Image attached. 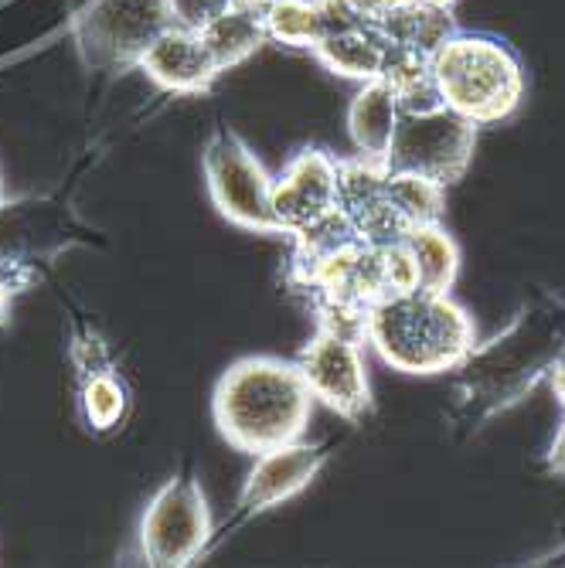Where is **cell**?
I'll list each match as a JSON object with an SVG mask.
<instances>
[{
  "instance_id": "obj_30",
  "label": "cell",
  "mask_w": 565,
  "mask_h": 568,
  "mask_svg": "<svg viewBox=\"0 0 565 568\" xmlns=\"http://www.w3.org/2000/svg\"><path fill=\"white\" fill-rule=\"evenodd\" d=\"M239 4H252V8H263L266 0H239Z\"/></svg>"
},
{
  "instance_id": "obj_29",
  "label": "cell",
  "mask_w": 565,
  "mask_h": 568,
  "mask_svg": "<svg viewBox=\"0 0 565 568\" xmlns=\"http://www.w3.org/2000/svg\"><path fill=\"white\" fill-rule=\"evenodd\" d=\"M8 201V184H4V174H0V204Z\"/></svg>"
},
{
  "instance_id": "obj_10",
  "label": "cell",
  "mask_w": 565,
  "mask_h": 568,
  "mask_svg": "<svg viewBox=\"0 0 565 568\" xmlns=\"http://www.w3.org/2000/svg\"><path fill=\"white\" fill-rule=\"evenodd\" d=\"M331 449H334V439H324V443H303V439H293V443H283L276 449H266L260 456H252V470L242 484V494H239V504H235V514L225 521L222 535L212 538V548L232 535L235 528L249 525L252 518H260V514L293 500L296 494H303L317 480V474L324 470V463L331 459Z\"/></svg>"
},
{
  "instance_id": "obj_4",
  "label": "cell",
  "mask_w": 565,
  "mask_h": 568,
  "mask_svg": "<svg viewBox=\"0 0 565 568\" xmlns=\"http://www.w3.org/2000/svg\"><path fill=\"white\" fill-rule=\"evenodd\" d=\"M443 102L477 126L515 116L525 99V62L504 38L487 31H453L433 51Z\"/></svg>"
},
{
  "instance_id": "obj_18",
  "label": "cell",
  "mask_w": 565,
  "mask_h": 568,
  "mask_svg": "<svg viewBox=\"0 0 565 568\" xmlns=\"http://www.w3.org/2000/svg\"><path fill=\"white\" fill-rule=\"evenodd\" d=\"M209 44V51L215 55L219 69L229 72L242 62H249L255 51H260L270 34H266V24H263V8H252V4H229L209 28L198 31Z\"/></svg>"
},
{
  "instance_id": "obj_26",
  "label": "cell",
  "mask_w": 565,
  "mask_h": 568,
  "mask_svg": "<svg viewBox=\"0 0 565 568\" xmlns=\"http://www.w3.org/2000/svg\"><path fill=\"white\" fill-rule=\"evenodd\" d=\"M545 470H548L552 477H565V419H562V426L555 429V436H552V443H548Z\"/></svg>"
},
{
  "instance_id": "obj_21",
  "label": "cell",
  "mask_w": 565,
  "mask_h": 568,
  "mask_svg": "<svg viewBox=\"0 0 565 568\" xmlns=\"http://www.w3.org/2000/svg\"><path fill=\"white\" fill-rule=\"evenodd\" d=\"M405 248L413 255L416 266V286L433 290V293H450L460 276V245L456 239L440 225H423L408 232Z\"/></svg>"
},
{
  "instance_id": "obj_8",
  "label": "cell",
  "mask_w": 565,
  "mask_h": 568,
  "mask_svg": "<svg viewBox=\"0 0 565 568\" xmlns=\"http://www.w3.org/2000/svg\"><path fill=\"white\" fill-rule=\"evenodd\" d=\"M474 150L477 123L453 113L450 106H440L430 113H402L385 164L392 171H408L450 187L471 171Z\"/></svg>"
},
{
  "instance_id": "obj_12",
  "label": "cell",
  "mask_w": 565,
  "mask_h": 568,
  "mask_svg": "<svg viewBox=\"0 0 565 568\" xmlns=\"http://www.w3.org/2000/svg\"><path fill=\"white\" fill-rule=\"evenodd\" d=\"M341 212L351 222L354 235L372 245L405 242L413 232V225L395 209L385 161H372L362 153L341 161Z\"/></svg>"
},
{
  "instance_id": "obj_22",
  "label": "cell",
  "mask_w": 565,
  "mask_h": 568,
  "mask_svg": "<svg viewBox=\"0 0 565 568\" xmlns=\"http://www.w3.org/2000/svg\"><path fill=\"white\" fill-rule=\"evenodd\" d=\"M69 361H72V372H75V382L85 378V375H95L102 368H113V351L110 344L102 341V334L92 327V324H75L72 327V337H69Z\"/></svg>"
},
{
  "instance_id": "obj_20",
  "label": "cell",
  "mask_w": 565,
  "mask_h": 568,
  "mask_svg": "<svg viewBox=\"0 0 565 568\" xmlns=\"http://www.w3.org/2000/svg\"><path fill=\"white\" fill-rule=\"evenodd\" d=\"M379 31L385 34L389 44H398V48H416V51H433L453 34L460 31L456 28V18L450 8H440V4H426V0H405L398 11H392Z\"/></svg>"
},
{
  "instance_id": "obj_3",
  "label": "cell",
  "mask_w": 565,
  "mask_h": 568,
  "mask_svg": "<svg viewBox=\"0 0 565 568\" xmlns=\"http://www.w3.org/2000/svg\"><path fill=\"white\" fill-rule=\"evenodd\" d=\"M365 341L392 372L446 375L477 344V327L467 306L450 293L413 286L369 310Z\"/></svg>"
},
{
  "instance_id": "obj_27",
  "label": "cell",
  "mask_w": 565,
  "mask_h": 568,
  "mask_svg": "<svg viewBox=\"0 0 565 568\" xmlns=\"http://www.w3.org/2000/svg\"><path fill=\"white\" fill-rule=\"evenodd\" d=\"M548 385H552V392H555V402L562 405V412H565V354L555 361L552 365V372H548Z\"/></svg>"
},
{
  "instance_id": "obj_6",
  "label": "cell",
  "mask_w": 565,
  "mask_h": 568,
  "mask_svg": "<svg viewBox=\"0 0 565 568\" xmlns=\"http://www.w3.org/2000/svg\"><path fill=\"white\" fill-rule=\"evenodd\" d=\"M168 0H89L72 21V38L89 69H137L143 51L171 28Z\"/></svg>"
},
{
  "instance_id": "obj_2",
  "label": "cell",
  "mask_w": 565,
  "mask_h": 568,
  "mask_svg": "<svg viewBox=\"0 0 565 568\" xmlns=\"http://www.w3.org/2000/svg\"><path fill=\"white\" fill-rule=\"evenodd\" d=\"M314 395L296 361L249 354L225 368L212 395L219 436L239 453L260 456L293 443L311 426Z\"/></svg>"
},
{
  "instance_id": "obj_28",
  "label": "cell",
  "mask_w": 565,
  "mask_h": 568,
  "mask_svg": "<svg viewBox=\"0 0 565 568\" xmlns=\"http://www.w3.org/2000/svg\"><path fill=\"white\" fill-rule=\"evenodd\" d=\"M426 4H440V8H450V11H453V8L460 4V0H426Z\"/></svg>"
},
{
  "instance_id": "obj_25",
  "label": "cell",
  "mask_w": 565,
  "mask_h": 568,
  "mask_svg": "<svg viewBox=\"0 0 565 568\" xmlns=\"http://www.w3.org/2000/svg\"><path fill=\"white\" fill-rule=\"evenodd\" d=\"M405 4V0H344V8L365 24H382L392 11H398Z\"/></svg>"
},
{
  "instance_id": "obj_24",
  "label": "cell",
  "mask_w": 565,
  "mask_h": 568,
  "mask_svg": "<svg viewBox=\"0 0 565 568\" xmlns=\"http://www.w3.org/2000/svg\"><path fill=\"white\" fill-rule=\"evenodd\" d=\"M168 4H171V21L178 28L204 31L235 0H168Z\"/></svg>"
},
{
  "instance_id": "obj_5",
  "label": "cell",
  "mask_w": 565,
  "mask_h": 568,
  "mask_svg": "<svg viewBox=\"0 0 565 568\" xmlns=\"http://www.w3.org/2000/svg\"><path fill=\"white\" fill-rule=\"evenodd\" d=\"M204 187L219 215L255 235H283L273 215V174L252 146L225 123H219L201 150Z\"/></svg>"
},
{
  "instance_id": "obj_15",
  "label": "cell",
  "mask_w": 565,
  "mask_h": 568,
  "mask_svg": "<svg viewBox=\"0 0 565 568\" xmlns=\"http://www.w3.org/2000/svg\"><path fill=\"white\" fill-rule=\"evenodd\" d=\"M354 14L344 8V0H266L263 24L270 41L314 51V44L337 24L351 21Z\"/></svg>"
},
{
  "instance_id": "obj_13",
  "label": "cell",
  "mask_w": 565,
  "mask_h": 568,
  "mask_svg": "<svg viewBox=\"0 0 565 568\" xmlns=\"http://www.w3.org/2000/svg\"><path fill=\"white\" fill-rule=\"evenodd\" d=\"M137 69L158 89L174 92V95H201V92H209L215 85V79L222 75L204 38L198 31H188L178 24H171L143 51Z\"/></svg>"
},
{
  "instance_id": "obj_9",
  "label": "cell",
  "mask_w": 565,
  "mask_h": 568,
  "mask_svg": "<svg viewBox=\"0 0 565 568\" xmlns=\"http://www.w3.org/2000/svg\"><path fill=\"white\" fill-rule=\"evenodd\" d=\"M293 361L306 388H311L314 402L327 405L344 423H354V426L372 416L375 398H372V378L365 368L362 337L317 324V334L300 347Z\"/></svg>"
},
{
  "instance_id": "obj_7",
  "label": "cell",
  "mask_w": 565,
  "mask_h": 568,
  "mask_svg": "<svg viewBox=\"0 0 565 568\" xmlns=\"http://www.w3.org/2000/svg\"><path fill=\"white\" fill-rule=\"evenodd\" d=\"M212 507L201 484L188 474L161 484L140 518V558L153 568H184L212 548Z\"/></svg>"
},
{
  "instance_id": "obj_23",
  "label": "cell",
  "mask_w": 565,
  "mask_h": 568,
  "mask_svg": "<svg viewBox=\"0 0 565 568\" xmlns=\"http://www.w3.org/2000/svg\"><path fill=\"white\" fill-rule=\"evenodd\" d=\"M38 280L34 263L21 260H0V327L11 321V303L18 293H24Z\"/></svg>"
},
{
  "instance_id": "obj_19",
  "label": "cell",
  "mask_w": 565,
  "mask_h": 568,
  "mask_svg": "<svg viewBox=\"0 0 565 568\" xmlns=\"http://www.w3.org/2000/svg\"><path fill=\"white\" fill-rule=\"evenodd\" d=\"M382 79L395 89L402 113H430V110L446 106L436 85L433 55H426V51L389 44Z\"/></svg>"
},
{
  "instance_id": "obj_1",
  "label": "cell",
  "mask_w": 565,
  "mask_h": 568,
  "mask_svg": "<svg viewBox=\"0 0 565 568\" xmlns=\"http://www.w3.org/2000/svg\"><path fill=\"white\" fill-rule=\"evenodd\" d=\"M565 354V296L535 293L504 331L474 344L453 368L446 426L456 439L477 436L491 419L522 405Z\"/></svg>"
},
{
  "instance_id": "obj_14",
  "label": "cell",
  "mask_w": 565,
  "mask_h": 568,
  "mask_svg": "<svg viewBox=\"0 0 565 568\" xmlns=\"http://www.w3.org/2000/svg\"><path fill=\"white\" fill-rule=\"evenodd\" d=\"M311 55L334 75L351 79V82H372L382 79L385 69V55H389V41L375 24L365 21H344L337 28H331Z\"/></svg>"
},
{
  "instance_id": "obj_17",
  "label": "cell",
  "mask_w": 565,
  "mask_h": 568,
  "mask_svg": "<svg viewBox=\"0 0 565 568\" xmlns=\"http://www.w3.org/2000/svg\"><path fill=\"white\" fill-rule=\"evenodd\" d=\"M75 408H79V419L89 436L120 433L130 416V408H133V395H130L123 372L113 365V368H102L95 375L79 378L75 382Z\"/></svg>"
},
{
  "instance_id": "obj_16",
  "label": "cell",
  "mask_w": 565,
  "mask_h": 568,
  "mask_svg": "<svg viewBox=\"0 0 565 568\" xmlns=\"http://www.w3.org/2000/svg\"><path fill=\"white\" fill-rule=\"evenodd\" d=\"M402 110H398V95L385 79L362 82V89L354 92L351 106H347V133L354 150L362 158L385 161V153L395 140Z\"/></svg>"
},
{
  "instance_id": "obj_11",
  "label": "cell",
  "mask_w": 565,
  "mask_h": 568,
  "mask_svg": "<svg viewBox=\"0 0 565 568\" xmlns=\"http://www.w3.org/2000/svg\"><path fill=\"white\" fill-rule=\"evenodd\" d=\"M341 212V161L321 146H303L273 178V215L283 235H300Z\"/></svg>"
}]
</instances>
